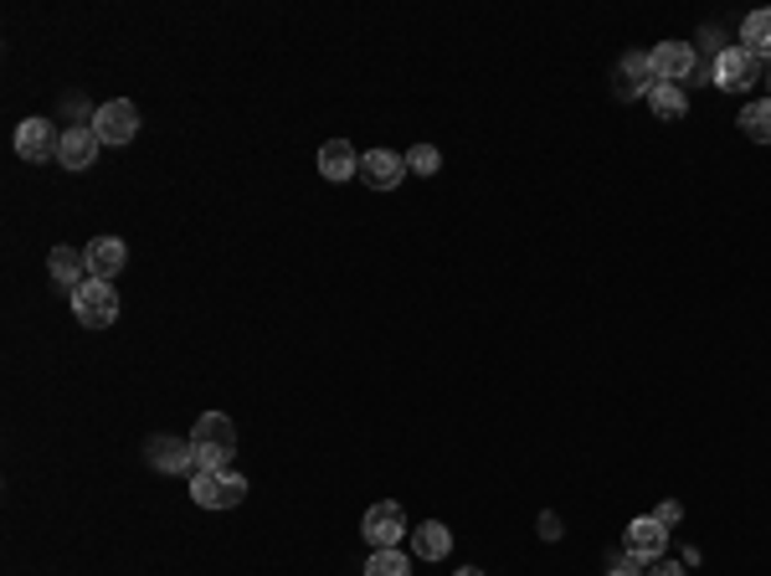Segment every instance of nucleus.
I'll use <instances>...</instances> for the list:
<instances>
[{"label":"nucleus","mask_w":771,"mask_h":576,"mask_svg":"<svg viewBox=\"0 0 771 576\" xmlns=\"http://www.w3.org/2000/svg\"><path fill=\"white\" fill-rule=\"evenodd\" d=\"M658 88V78H653V62L648 52H627L623 62H617V78H612V94L617 98H643Z\"/></svg>","instance_id":"10"},{"label":"nucleus","mask_w":771,"mask_h":576,"mask_svg":"<svg viewBox=\"0 0 771 576\" xmlns=\"http://www.w3.org/2000/svg\"><path fill=\"white\" fill-rule=\"evenodd\" d=\"M94 135L104 145H129L139 135V108L129 98H114V104H98L94 108Z\"/></svg>","instance_id":"6"},{"label":"nucleus","mask_w":771,"mask_h":576,"mask_svg":"<svg viewBox=\"0 0 771 576\" xmlns=\"http://www.w3.org/2000/svg\"><path fill=\"white\" fill-rule=\"evenodd\" d=\"M648 566L638 562V556H627V550H617V556H607V576H643Z\"/></svg>","instance_id":"23"},{"label":"nucleus","mask_w":771,"mask_h":576,"mask_svg":"<svg viewBox=\"0 0 771 576\" xmlns=\"http://www.w3.org/2000/svg\"><path fill=\"white\" fill-rule=\"evenodd\" d=\"M57 149H62V135H57V124H47V119H27L21 129H16V155H21L27 165L52 160Z\"/></svg>","instance_id":"7"},{"label":"nucleus","mask_w":771,"mask_h":576,"mask_svg":"<svg viewBox=\"0 0 771 576\" xmlns=\"http://www.w3.org/2000/svg\"><path fill=\"white\" fill-rule=\"evenodd\" d=\"M741 47L757 57V62H771V11H751V16H745Z\"/></svg>","instance_id":"18"},{"label":"nucleus","mask_w":771,"mask_h":576,"mask_svg":"<svg viewBox=\"0 0 771 576\" xmlns=\"http://www.w3.org/2000/svg\"><path fill=\"white\" fill-rule=\"evenodd\" d=\"M191 499L201 509H237L247 499V479L232 469H212V474H191Z\"/></svg>","instance_id":"2"},{"label":"nucleus","mask_w":771,"mask_h":576,"mask_svg":"<svg viewBox=\"0 0 771 576\" xmlns=\"http://www.w3.org/2000/svg\"><path fill=\"white\" fill-rule=\"evenodd\" d=\"M82 257H88V279L114 283L124 273V263H129V247H124L119 237H94L82 247Z\"/></svg>","instance_id":"13"},{"label":"nucleus","mask_w":771,"mask_h":576,"mask_svg":"<svg viewBox=\"0 0 771 576\" xmlns=\"http://www.w3.org/2000/svg\"><path fill=\"white\" fill-rule=\"evenodd\" d=\"M648 62H653V78L658 82H684L694 72V47L690 41H658L648 52Z\"/></svg>","instance_id":"11"},{"label":"nucleus","mask_w":771,"mask_h":576,"mask_svg":"<svg viewBox=\"0 0 771 576\" xmlns=\"http://www.w3.org/2000/svg\"><path fill=\"white\" fill-rule=\"evenodd\" d=\"M412 550H417V562H442V556L452 550V530H448V525H438V520L417 525V530H412Z\"/></svg>","instance_id":"17"},{"label":"nucleus","mask_w":771,"mask_h":576,"mask_svg":"<svg viewBox=\"0 0 771 576\" xmlns=\"http://www.w3.org/2000/svg\"><path fill=\"white\" fill-rule=\"evenodd\" d=\"M401 175H407V160L391 155V149H365V155H360V180L371 191H397Z\"/></svg>","instance_id":"12"},{"label":"nucleus","mask_w":771,"mask_h":576,"mask_svg":"<svg viewBox=\"0 0 771 576\" xmlns=\"http://www.w3.org/2000/svg\"><path fill=\"white\" fill-rule=\"evenodd\" d=\"M98 149H104V139L94 135V124H72V129H62V149H57V160H62L67 170H88V165L98 160Z\"/></svg>","instance_id":"14"},{"label":"nucleus","mask_w":771,"mask_h":576,"mask_svg":"<svg viewBox=\"0 0 771 576\" xmlns=\"http://www.w3.org/2000/svg\"><path fill=\"white\" fill-rule=\"evenodd\" d=\"M407 170H412V175H438L442 170V155L432 145H417L412 155H407Z\"/></svg>","instance_id":"22"},{"label":"nucleus","mask_w":771,"mask_h":576,"mask_svg":"<svg viewBox=\"0 0 771 576\" xmlns=\"http://www.w3.org/2000/svg\"><path fill=\"white\" fill-rule=\"evenodd\" d=\"M458 576H484V572H479V566H463V572H458Z\"/></svg>","instance_id":"27"},{"label":"nucleus","mask_w":771,"mask_h":576,"mask_svg":"<svg viewBox=\"0 0 771 576\" xmlns=\"http://www.w3.org/2000/svg\"><path fill=\"white\" fill-rule=\"evenodd\" d=\"M767 98H771V78H767Z\"/></svg>","instance_id":"28"},{"label":"nucleus","mask_w":771,"mask_h":576,"mask_svg":"<svg viewBox=\"0 0 771 576\" xmlns=\"http://www.w3.org/2000/svg\"><path fill=\"white\" fill-rule=\"evenodd\" d=\"M648 108L664 124H679L684 114H690V98H684V88H679V82H658V88L648 94Z\"/></svg>","instance_id":"19"},{"label":"nucleus","mask_w":771,"mask_h":576,"mask_svg":"<svg viewBox=\"0 0 771 576\" xmlns=\"http://www.w3.org/2000/svg\"><path fill=\"white\" fill-rule=\"evenodd\" d=\"M365 540H371V550H397L401 536H407V515H401L397 499H375L371 509H365Z\"/></svg>","instance_id":"4"},{"label":"nucleus","mask_w":771,"mask_h":576,"mask_svg":"<svg viewBox=\"0 0 771 576\" xmlns=\"http://www.w3.org/2000/svg\"><path fill=\"white\" fill-rule=\"evenodd\" d=\"M653 520H658V525H668V530H674V525H679V505H674V499H664V505L653 509Z\"/></svg>","instance_id":"24"},{"label":"nucleus","mask_w":771,"mask_h":576,"mask_svg":"<svg viewBox=\"0 0 771 576\" xmlns=\"http://www.w3.org/2000/svg\"><path fill=\"white\" fill-rule=\"evenodd\" d=\"M623 550H627V556H638L643 566H648V562H658V556H664V550H668V525H658V520H653V515H638V520L627 525Z\"/></svg>","instance_id":"8"},{"label":"nucleus","mask_w":771,"mask_h":576,"mask_svg":"<svg viewBox=\"0 0 771 576\" xmlns=\"http://www.w3.org/2000/svg\"><path fill=\"white\" fill-rule=\"evenodd\" d=\"M52 279L57 289H67V294H78L82 283H88V257H82V247H52Z\"/></svg>","instance_id":"15"},{"label":"nucleus","mask_w":771,"mask_h":576,"mask_svg":"<svg viewBox=\"0 0 771 576\" xmlns=\"http://www.w3.org/2000/svg\"><path fill=\"white\" fill-rule=\"evenodd\" d=\"M365 576H412V562L397 550H371V562H365Z\"/></svg>","instance_id":"21"},{"label":"nucleus","mask_w":771,"mask_h":576,"mask_svg":"<svg viewBox=\"0 0 771 576\" xmlns=\"http://www.w3.org/2000/svg\"><path fill=\"white\" fill-rule=\"evenodd\" d=\"M72 314H78L82 330H108V324L119 320V294H114V283L88 279L78 294H72Z\"/></svg>","instance_id":"3"},{"label":"nucleus","mask_w":771,"mask_h":576,"mask_svg":"<svg viewBox=\"0 0 771 576\" xmlns=\"http://www.w3.org/2000/svg\"><path fill=\"white\" fill-rule=\"evenodd\" d=\"M540 536H546V540H560V520H556V515H540Z\"/></svg>","instance_id":"26"},{"label":"nucleus","mask_w":771,"mask_h":576,"mask_svg":"<svg viewBox=\"0 0 771 576\" xmlns=\"http://www.w3.org/2000/svg\"><path fill=\"white\" fill-rule=\"evenodd\" d=\"M320 175L324 180H350V175H360V155L350 139H330V145H320Z\"/></svg>","instance_id":"16"},{"label":"nucleus","mask_w":771,"mask_h":576,"mask_svg":"<svg viewBox=\"0 0 771 576\" xmlns=\"http://www.w3.org/2000/svg\"><path fill=\"white\" fill-rule=\"evenodd\" d=\"M741 135L757 139V145H771V98H757V104L741 108Z\"/></svg>","instance_id":"20"},{"label":"nucleus","mask_w":771,"mask_h":576,"mask_svg":"<svg viewBox=\"0 0 771 576\" xmlns=\"http://www.w3.org/2000/svg\"><path fill=\"white\" fill-rule=\"evenodd\" d=\"M191 448H196V474L212 469H232V453H237V428L226 412H201L196 432H191Z\"/></svg>","instance_id":"1"},{"label":"nucleus","mask_w":771,"mask_h":576,"mask_svg":"<svg viewBox=\"0 0 771 576\" xmlns=\"http://www.w3.org/2000/svg\"><path fill=\"white\" fill-rule=\"evenodd\" d=\"M145 453L160 474H196V448H191V438H170V432H160V438L145 442Z\"/></svg>","instance_id":"9"},{"label":"nucleus","mask_w":771,"mask_h":576,"mask_svg":"<svg viewBox=\"0 0 771 576\" xmlns=\"http://www.w3.org/2000/svg\"><path fill=\"white\" fill-rule=\"evenodd\" d=\"M761 82V62L745 47H720L715 57V88L725 94H745V88H757Z\"/></svg>","instance_id":"5"},{"label":"nucleus","mask_w":771,"mask_h":576,"mask_svg":"<svg viewBox=\"0 0 771 576\" xmlns=\"http://www.w3.org/2000/svg\"><path fill=\"white\" fill-rule=\"evenodd\" d=\"M643 576H684V566H674V562H653Z\"/></svg>","instance_id":"25"}]
</instances>
